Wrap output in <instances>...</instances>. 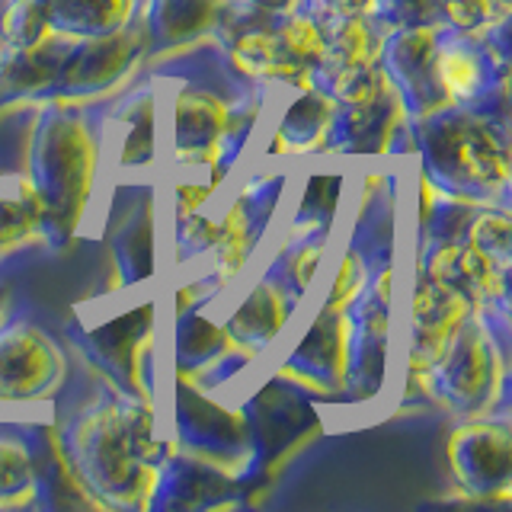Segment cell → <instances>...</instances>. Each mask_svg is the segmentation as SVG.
Here are the masks:
<instances>
[{"mask_svg":"<svg viewBox=\"0 0 512 512\" xmlns=\"http://www.w3.org/2000/svg\"><path fill=\"white\" fill-rule=\"evenodd\" d=\"M68 461L87 493L112 506H148L160 445L148 407H93L71 432Z\"/></svg>","mask_w":512,"mask_h":512,"instance_id":"cell-1","label":"cell"},{"mask_svg":"<svg viewBox=\"0 0 512 512\" xmlns=\"http://www.w3.org/2000/svg\"><path fill=\"white\" fill-rule=\"evenodd\" d=\"M96 173V138L71 103L45 112L32 148V189L45 208V228L71 234Z\"/></svg>","mask_w":512,"mask_h":512,"instance_id":"cell-2","label":"cell"},{"mask_svg":"<svg viewBox=\"0 0 512 512\" xmlns=\"http://www.w3.org/2000/svg\"><path fill=\"white\" fill-rule=\"evenodd\" d=\"M432 132H423L429 144V160L436 164L439 183L452 189V196L477 202V196H493L509 180L506 141L493 132V125L468 112H432Z\"/></svg>","mask_w":512,"mask_h":512,"instance_id":"cell-3","label":"cell"},{"mask_svg":"<svg viewBox=\"0 0 512 512\" xmlns=\"http://www.w3.org/2000/svg\"><path fill=\"white\" fill-rule=\"evenodd\" d=\"M503 388V365L490 346V336L468 320L455 330L445 352L429 368V391L436 404L455 413H484L496 404Z\"/></svg>","mask_w":512,"mask_h":512,"instance_id":"cell-4","label":"cell"},{"mask_svg":"<svg viewBox=\"0 0 512 512\" xmlns=\"http://www.w3.org/2000/svg\"><path fill=\"white\" fill-rule=\"evenodd\" d=\"M61 349L29 324L0 330V400H36L58 391L64 381Z\"/></svg>","mask_w":512,"mask_h":512,"instance_id":"cell-5","label":"cell"},{"mask_svg":"<svg viewBox=\"0 0 512 512\" xmlns=\"http://www.w3.org/2000/svg\"><path fill=\"white\" fill-rule=\"evenodd\" d=\"M474 314V304L455 288H448L426 272H416L413 308H410V349L407 368L410 372H429L455 330Z\"/></svg>","mask_w":512,"mask_h":512,"instance_id":"cell-6","label":"cell"},{"mask_svg":"<svg viewBox=\"0 0 512 512\" xmlns=\"http://www.w3.org/2000/svg\"><path fill=\"white\" fill-rule=\"evenodd\" d=\"M448 458L458 484L477 496H509V432L493 423H471L452 432Z\"/></svg>","mask_w":512,"mask_h":512,"instance_id":"cell-7","label":"cell"},{"mask_svg":"<svg viewBox=\"0 0 512 512\" xmlns=\"http://www.w3.org/2000/svg\"><path fill=\"white\" fill-rule=\"evenodd\" d=\"M173 141L180 164L215 167L224 138L234 132V109L221 96L202 87H189L173 100Z\"/></svg>","mask_w":512,"mask_h":512,"instance_id":"cell-8","label":"cell"},{"mask_svg":"<svg viewBox=\"0 0 512 512\" xmlns=\"http://www.w3.org/2000/svg\"><path fill=\"white\" fill-rule=\"evenodd\" d=\"M144 36H148V29L141 32L119 29L100 39H84V45L58 71L64 93L77 100V96H96L109 90L144 55Z\"/></svg>","mask_w":512,"mask_h":512,"instance_id":"cell-9","label":"cell"},{"mask_svg":"<svg viewBox=\"0 0 512 512\" xmlns=\"http://www.w3.org/2000/svg\"><path fill=\"white\" fill-rule=\"evenodd\" d=\"M349 343H352V324L346 311L324 308L317 314L311 333L304 336V343L292 356V362H288L285 375H292L320 391L343 388L349 372Z\"/></svg>","mask_w":512,"mask_h":512,"instance_id":"cell-10","label":"cell"},{"mask_svg":"<svg viewBox=\"0 0 512 512\" xmlns=\"http://www.w3.org/2000/svg\"><path fill=\"white\" fill-rule=\"evenodd\" d=\"M135 0H39L52 32L77 39H100L128 26Z\"/></svg>","mask_w":512,"mask_h":512,"instance_id":"cell-11","label":"cell"},{"mask_svg":"<svg viewBox=\"0 0 512 512\" xmlns=\"http://www.w3.org/2000/svg\"><path fill=\"white\" fill-rule=\"evenodd\" d=\"M288 317L285 304V288L276 282H260L250 292V298L240 304V311L224 324V340L234 349L244 352H260L266 343L276 340V333L282 330Z\"/></svg>","mask_w":512,"mask_h":512,"instance_id":"cell-12","label":"cell"},{"mask_svg":"<svg viewBox=\"0 0 512 512\" xmlns=\"http://www.w3.org/2000/svg\"><path fill=\"white\" fill-rule=\"evenodd\" d=\"M260 202L250 199V192H244L231 208L224 221L218 224V256H215V282L218 285H228L240 269L247 266L250 253H253V244L256 237H260V228H263V218H256L260 212Z\"/></svg>","mask_w":512,"mask_h":512,"instance_id":"cell-13","label":"cell"},{"mask_svg":"<svg viewBox=\"0 0 512 512\" xmlns=\"http://www.w3.org/2000/svg\"><path fill=\"white\" fill-rule=\"evenodd\" d=\"M336 106L330 103V96L320 93H304L288 106V112L279 122V144L292 151H317L327 144L330 122H333Z\"/></svg>","mask_w":512,"mask_h":512,"instance_id":"cell-14","label":"cell"},{"mask_svg":"<svg viewBox=\"0 0 512 512\" xmlns=\"http://www.w3.org/2000/svg\"><path fill=\"white\" fill-rule=\"evenodd\" d=\"M221 0H154L148 32L170 45L215 29Z\"/></svg>","mask_w":512,"mask_h":512,"instance_id":"cell-15","label":"cell"},{"mask_svg":"<svg viewBox=\"0 0 512 512\" xmlns=\"http://www.w3.org/2000/svg\"><path fill=\"white\" fill-rule=\"evenodd\" d=\"M432 74H436V87L448 106L468 103L480 93V87H484V58L474 55L471 48L445 45V48H436Z\"/></svg>","mask_w":512,"mask_h":512,"instance_id":"cell-16","label":"cell"},{"mask_svg":"<svg viewBox=\"0 0 512 512\" xmlns=\"http://www.w3.org/2000/svg\"><path fill=\"white\" fill-rule=\"evenodd\" d=\"M39 228H45V208L32 183L23 180L20 196L0 199V250L20 244V240L32 237Z\"/></svg>","mask_w":512,"mask_h":512,"instance_id":"cell-17","label":"cell"},{"mask_svg":"<svg viewBox=\"0 0 512 512\" xmlns=\"http://www.w3.org/2000/svg\"><path fill=\"white\" fill-rule=\"evenodd\" d=\"M36 490V461L26 452V445L0 439V506L29 503Z\"/></svg>","mask_w":512,"mask_h":512,"instance_id":"cell-18","label":"cell"},{"mask_svg":"<svg viewBox=\"0 0 512 512\" xmlns=\"http://www.w3.org/2000/svg\"><path fill=\"white\" fill-rule=\"evenodd\" d=\"M0 29H4L7 48H39L45 42H55V32L48 29L39 0H10Z\"/></svg>","mask_w":512,"mask_h":512,"instance_id":"cell-19","label":"cell"},{"mask_svg":"<svg viewBox=\"0 0 512 512\" xmlns=\"http://www.w3.org/2000/svg\"><path fill=\"white\" fill-rule=\"evenodd\" d=\"M125 141H122V164L141 167L154 157V100L141 96L135 106L125 112Z\"/></svg>","mask_w":512,"mask_h":512,"instance_id":"cell-20","label":"cell"},{"mask_svg":"<svg viewBox=\"0 0 512 512\" xmlns=\"http://www.w3.org/2000/svg\"><path fill=\"white\" fill-rule=\"evenodd\" d=\"M464 240L487 256L493 266L509 269V218L506 212H496V208H487L480 212L471 224Z\"/></svg>","mask_w":512,"mask_h":512,"instance_id":"cell-21","label":"cell"},{"mask_svg":"<svg viewBox=\"0 0 512 512\" xmlns=\"http://www.w3.org/2000/svg\"><path fill=\"white\" fill-rule=\"evenodd\" d=\"M336 186H340V176H314L308 192H304L301 218H308V224H317V231H327L336 212Z\"/></svg>","mask_w":512,"mask_h":512,"instance_id":"cell-22","label":"cell"},{"mask_svg":"<svg viewBox=\"0 0 512 512\" xmlns=\"http://www.w3.org/2000/svg\"><path fill=\"white\" fill-rule=\"evenodd\" d=\"M365 279V269H362V260L356 256V250H346L343 256V266L336 272V282L330 288V298L324 301V308H333V311H346L352 304L359 301L362 295V282Z\"/></svg>","mask_w":512,"mask_h":512,"instance_id":"cell-23","label":"cell"},{"mask_svg":"<svg viewBox=\"0 0 512 512\" xmlns=\"http://www.w3.org/2000/svg\"><path fill=\"white\" fill-rule=\"evenodd\" d=\"M221 176L224 170H215L212 180L208 183H176L173 186V205H176V218H186L192 212H199V208L212 199V192L221 186Z\"/></svg>","mask_w":512,"mask_h":512,"instance_id":"cell-24","label":"cell"},{"mask_svg":"<svg viewBox=\"0 0 512 512\" xmlns=\"http://www.w3.org/2000/svg\"><path fill=\"white\" fill-rule=\"evenodd\" d=\"M218 244V224L202 215H186L180 218V250L183 253H202L205 247Z\"/></svg>","mask_w":512,"mask_h":512,"instance_id":"cell-25","label":"cell"},{"mask_svg":"<svg viewBox=\"0 0 512 512\" xmlns=\"http://www.w3.org/2000/svg\"><path fill=\"white\" fill-rule=\"evenodd\" d=\"M324 234L327 231H320L314 240L308 237L304 244L298 247V253L288 260V272H292V279H295V285H298V292L301 288H308L311 285V276H314V269H317V263H320V253H324Z\"/></svg>","mask_w":512,"mask_h":512,"instance_id":"cell-26","label":"cell"},{"mask_svg":"<svg viewBox=\"0 0 512 512\" xmlns=\"http://www.w3.org/2000/svg\"><path fill=\"white\" fill-rule=\"evenodd\" d=\"M372 0H324V16H368Z\"/></svg>","mask_w":512,"mask_h":512,"instance_id":"cell-27","label":"cell"},{"mask_svg":"<svg viewBox=\"0 0 512 512\" xmlns=\"http://www.w3.org/2000/svg\"><path fill=\"white\" fill-rule=\"evenodd\" d=\"M247 4L269 13V16H276V13H292L298 7V0H247Z\"/></svg>","mask_w":512,"mask_h":512,"instance_id":"cell-28","label":"cell"},{"mask_svg":"<svg viewBox=\"0 0 512 512\" xmlns=\"http://www.w3.org/2000/svg\"><path fill=\"white\" fill-rule=\"evenodd\" d=\"M196 298H199V288L196 285L180 288V292H176V317H186L192 311V304H196Z\"/></svg>","mask_w":512,"mask_h":512,"instance_id":"cell-29","label":"cell"}]
</instances>
